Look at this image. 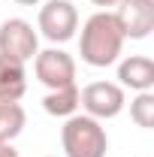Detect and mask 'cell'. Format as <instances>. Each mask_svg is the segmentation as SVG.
<instances>
[{
  "instance_id": "6",
  "label": "cell",
  "mask_w": 154,
  "mask_h": 157,
  "mask_svg": "<svg viewBox=\"0 0 154 157\" xmlns=\"http://www.w3.org/2000/svg\"><path fill=\"white\" fill-rule=\"evenodd\" d=\"M33 73L48 91H58L67 85H76V60L64 48H45L37 52L33 58Z\"/></svg>"
},
{
  "instance_id": "9",
  "label": "cell",
  "mask_w": 154,
  "mask_h": 157,
  "mask_svg": "<svg viewBox=\"0 0 154 157\" xmlns=\"http://www.w3.org/2000/svg\"><path fill=\"white\" fill-rule=\"evenodd\" d=\"M27 91V70L24 63L0 55V100L3 103H18Z\"/></svg>"
},
{
  "instance_id": "7",
  "label": "cell",
  "mask_w": 154,
  "mask_h": 157,
  "mask_svg": "<svg viewBox=\"0 0 154 157\" xmlns=\"http://www.w3.org/2000/svg\"><path fill=\"white\" fill-rule=\"evenodd\" d=\"M115 18L124 39H145L154 30V0H121Z\"/></svg>"
},
{
  "instance_id": "4",
  "label": "cell",
  "mask_w": 154,
  "mask_h": 157,
  "mask_svg": "<svg viewBox=\"0 0 154 157\" xmlns=\"http://www.w3.org/2000/svg\"><path fill=\"white\" fill-rule=\"evenodd\" d=\"M37 27L48 42H67L79 30V9L70 0H48L39 9Z\"/></svg>"
},
{
  "instance_id": "14",
  "label": "cell",
  "mask_w": 154,
  "mask_h": 157,
  "mask_svg": "<svg viewBox=\"0 0 154 157\" xmlns=\"http://www.w3.org/2000/svg\"><path fill=\"white\" fill-rule=\"evenodd\" d=\"M94 6H100V9H109V6H118L121 0H91Z\"/></svg>"
},
{
  "instance_id": "12",
  "label": "cell",
  "mask_w": 154,
  "mask_h": 157,
  "mask_svg": "<svg viewBox=\"0 0 154 157\" xmlns=\"http://www.w3.org/2000/svg\"><path fill=\"white\" fill-rule=\"evenodd\" d=\"M130 118L136 121V127L151 130L154 127V91H139L130 103Z\"/></svg>"
},
{
  "instance_id": "3",
  "label": "cell",
  "mask_w": 154,
  "mask_h": 157,
  "mask_svg": "<svg viewBox=\"0 0 154 157\" xmlns=\"http://www.w3.org/2000/svg\"><path fill=\"white\" fill-rule=\"evenodd\" d=\"M124 103H127V94L118 82H91L85 91H79V106L85 109V115L97 121L121 115Z\"/></svg>"
},
{
  "instance_id": "10",
  "label": "cell",
  "mask_w": 154,
  "mask_h": 157,
  "mask_svg": "<svg viewBox=\"0 0 154 157\" xmlns=\"http://www.w3.org/2000/svg\"><path fill=\"white\" fill-rule=\"evenodd\" d=\"M42 109L55 118H70L79 112V85H67L58 91H48L42 97Z\"/></svg>"
},
{
  "instance_id": "15",
  "label": "cell",
  "mask_w": 154,
  "mask_h": 157,
  "mask_svg": "<svg viewBox=\"0 0 154 157\" xmlns=\"http://www.w3.org/2000/svg\"><path fill=\"white\" fill-rule=\"evenodd\" d=\"M15 3H18V6H37L39 0H15Z\"/></svg>"
},
{
  "instance_id": "8",
  "label": "cell",
  "mask_w": 154,
  "mask_h": 157,
  "mask_svg": "<svg viewBox=\"0 0 154 157\" xmlns=\"http://www.w3.org/2000/svg\"><path fill=\"white\" fill-rule=\"evenodd\" d=\"M118 85L130 91H151L154 88V60L148 55H127L118 63Z\"/></svg>"
},
{
  "instance_id": "1",
  "label": "cell",
  "mask_w": 154,
  "mask_h": 157,
  "mask_svg": "<svg viewBox=\"0 0 154 157\" xmlns=\"http://www.w3.org/2000/svg\"><path fill=\"white\" fill-rule=\"evenodd\" d=\"M124 33L118 27L115 12L100 9L82 24V36H79V55L88 67H112L118 63L121 52H124Z\"/></svg>"
},
{
  "instance_id": "2",
  "label": "cell",
  "mask_w": 154,
  "mask_h": 157,
  "mask_svg": "<svg viewBox=\"0 0 154 157\" xmlns=\"http://www.w3.org/2000/svg\"><path fill=\"white\" fill-rule=\"evenodd\" d=\"M60 145L67 157H106L109 151V136L106 127L91 115H70L60 127Z\"/></svg>"
},
{
  "instance_id": "5",
  "label": "cell",
  "mask_w": 154,
  "mask_h": 157,
  "mask_svg": "<svg viewBox=\"0 0 154 157\" xmlns=\"http://www.w3.org/2000/svg\"><path fill=\"white\" fill-rule=\"evenodd\" d=\"M39 52V33L33 30V24L24 18H6L0 24V55L12 58L18 63L33 60Z\"/></svg>"
},
{
  "instance_id": "13",
  "label": "cell",
  "mask_w": 154,
  "mask_h": 157,
  "mask_svg": "<svg viewBox=\"0 0 154 157\" xmlns=\"http://www.w3.org/2000/svg\"><path fill=\"white\" fill-rule=\"evenodd\" d=\"M0 157H21V154L12 148V142H0Z\"/></svg>"
},
{
  "instance_id": "11",
  "label": "cell",
  "mask_w": 154,
  "mask_h": 157,
  "mask_svg": "<svg viewBox=\"0 0 154 157\" xmlns=\"http://www.w3.org/2000/svg\"><path fill=\"white\" fill-rule=\"evenodd\" d=\"M27 124V112L21 103H3L0 100V142H12L21 136Z\"/></svg>"
}]
</instances>
